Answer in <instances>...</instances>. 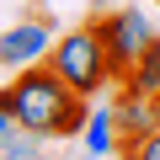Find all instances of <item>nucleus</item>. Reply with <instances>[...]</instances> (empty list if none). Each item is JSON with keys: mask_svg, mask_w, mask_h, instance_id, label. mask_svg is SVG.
Listing matches in <instances>:
<instances>
[{"mask_svg": "<svg viewBox=\"0 0 160 160\" xmlns=\"http://www.w3.org/2000/svg\"><path fill=\"white\" fill-rule=\"evenodd\" d=\"M91 27H96V38L107 43L112 75H118V86H123V80H128V69L139 64V53H144V48H149V38H155L149 16H144L139 6H123V11H107V16H96Z\"/></svg>", "mask_w": 160, "mask_h": 160, "instance_id": "7ed1b4c3", "label": "nucleus"}, {"mask_svg": "<svg viewBox=\"0 0 160 160\" xmlns=\"http://www.w3.org/2000/svg\"><path fill=\"white\" fill-rule=\"evenodd\" d=\"M38 144H43V139L22 128V133H11L6 144H0V160H32V155H38Z\"/></svg>", "mask_w": 160, "mask_h": 160, "instance_id": "6e6552de", "label": "nucleus"}, {"mask_svg": "<svg viewBox=\"0 0 160 160\" xmlns=\"http://www.w3.org/2000/svg\"><path fill=\"white\" fill-rule=\"evenodd\" d=\"M128 160H160V128H155L144 144H133V149H128Z\"/></svg>", "mask_w": 160, "mask_h": 160, "instance_id": "9d476101", "label": "nucleus"}, {"mask_svg": "<svg viewBox=\"0 0 160 160\" xmlns=\"http://www.w3.org/2000/svg\"><path fill=\"white\" fill-rule=\"evenodd\" d=\"M80 139H86V155H91V160L118 155V118H112V107H91V118H86V128H80Z\"/></svg>", "mask_w": 160, "mask_h": 160, "instance_id": "423d86ee", "label": "nucleus"}, {"mask_svg": "<svg viewBox=\"0 0 160 160\" xmlns=\"http://www.w3.org/2000/svg\"><path fill=\"white\" fill-rule=\"evenodd\" d=\"M48 64H53V69L69 80L80 96H96V91L118 86L112 59H107V43L96 38V27H91V22H86V27H75V32H64V38H53Z\"/></svg>", "mask_w": 160, "mask_h": 160, "instance_id": "f03ea898", "label": "nucleus"}, {"mask_svg": "<svg viewBox=\"0 0 160 160\" xmlns=\"http://www.w3.org/2000/svg\"><path fill=\"white\" fill-rule=\"evenodd\" d=\"M123 86H128V91H139V96H155V91H160V32L149 38V48L139 53V64L128 69Z\"/></svg>", "mask_w": 160, "mask_h": 160, "instance_id": "0eeeda50", "label": "nucleus"}, {"mask_svg": "<svg viewBox=\"0 0 160 160\" xmlns=\"http://www.w3.org/2000/svg\"><path fill=\"white\" fill-rule=\"evenodd\" d=\"M11 96V112L27 133L38 139H75L86 128V96H80L69 80L53 69V64H32V69H16V80L6 86Z\"/></svg>", "mask_w": 160, "mask_h": 160, "instance_id": "f257e3e1", "label": "nucleus"}, {"mask_svg": "<svg viewBox=\"0 0 160 160\" xmlns=\"http://www.w3.org/2000/svg\"><path fill=\"white\" fill-rule=\"evenodd\" d=\"M155 107H160V91H155Z\"/></svg>", "mask_w": 160, "mask_h": 160, "instance_id": "9b49d317", "label": "nucleus"}, {"mask_svg": "<svg viewBox=\"0 0 160 160\" xmlns=\"http://www.w3.org/2000/svg\"><path fill=\"white\" fill-rule=\"evenodd\" d=\"M155 6H160V0H155Z\"/></svg>", "mask_w": 160, "mask_h": 160, "instance_id": "f8f14e48", "label": "nucleus"}, {"mask_svg": "<svg viewBox=\"0 0 160 160\" xmlns=\"http://www.w3.org/2000/svg\"><path fill=\"white\" fill-rule=\"evenodd\" d=\"M11 133H22V123H16V112H11V96L0 91V144H6Z\"/></svg>", "mask_w": 160, "mask_h": 160, "instance_id": "1a4fd4ad", "label": "nucleus"}, {"mask_svg": "<svg viewBox=\"0 0 160 160\" xmlns=\"http://www.w3.org/2000/svg\"><path fill=\"white\" fill-rule=\"evenodd\" d=\"M48 53H53V22H48V11L38 16H22L16 27H6L0 32V64L6 69H32V64H48Z\"/></svg>", "mask_w": 160, "mask_h": 160, "instance_id": "20e7f679", "label": "nucleus"}, {"mask_svg": "<svg viewBox=\"0 0 160 160\" xmlns=\"http://www.w3.org/2000/svg\"><path fill=\"white\" fill-rule=\"evenodd\" d=\"M112 118H118V155H128L133 144H144L155 128H160V107H155V96H139V91H118V102H112Z\"/></svg>", "mask_w": 160, "mask_h": 160, "instance_id": "39448f33", "label": "nucleus"}]
</instances>
